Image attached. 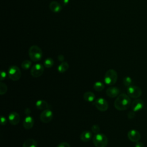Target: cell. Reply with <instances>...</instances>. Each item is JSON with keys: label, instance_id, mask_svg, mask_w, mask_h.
<instances>
[{"label": "cell", "instance_id": "6da1fadb", "mask_svg": "<svg viewBox=\"0 0 147 147\" xmlns=\"http://www.w3.org/2000/svg\"><path fill=\"white\" fill-rule=\"evenodd\" d=\"M131 104L130 96L125 94H119L114 101V107L119 111L127 110L131 106Z\"/></svg>", "mask_w": 147, "mask_h": 147}, {"label": "cell", "instance_id": "7a4b0ae2", "mask_svg": "<svg viewBox=\"0 0 147 147\" xmlns=\"http://www.w3.org/2000/svg\"><path fill=\"white\" fill-rule=\"evenodd\" d=\"M92 141L95 147H106L108 144V138L102 133L95 134L92 137Z\"/></svg>", "mask_w": 147, "mask_h": 147}, {"label": "cell", "instance_id": "3957f363", "mask_svg": "<svg viewBox=\"0 0 147 147\" xmlns=\"http://www.w3.org/2000/svg\"><path fill=\"white\" fill-rule=\"evenodd\" d=\"M118 74L115 70L110 69L107 70L104 76V82L108 86L114 85L117 81Z\"/></svg>", "mask_w": 147, "mask_h": 147}, {"label": "cell", "instance_id": "277c9868", "mask_svg": "<svg viewBox=\"0 0 147 147\" xmlns=\"http://www.w3.org/2000/svg\"><path fill=\"white\" fill-rule=\"evenodd\" d=\"M30 59L34 62L40 61L42 56V52L40 48L37 45H32L29 49Z\"/></svg>", "mask_w": 147, "mask_h": 147}, {"label": "cell", "instance_id": "5b68a950", "mask_svg": "<svg viewBox=\"0 0 147 147\" xmlns=\"http://www.w3.org/2000/svg\"><path fill=\"white\" fill-rule=\"evenodd\" d=\"M8 76L13 81H17L21 77L20 69L16 65H11L8 69Z\"/></svg>", "mask_w": 147, "mask_h": 147}, {"label": "cell", "instance_id": "8992f818", "mask_svg": "<svg viewBox=\"0 0 147 147\" xmlns=\"http://www.w3.org/2000/svg\"><path fill=\"white\" fill-rule=\"evenodd\" d=\"M127 95L132 98H138L142 95L141 89L137 86H130L127 88Z\"/></svg>", "mask_w": 147, "mask_h": 147}, {"label": "cell", "instance_id": "52a82bcc", "mask_svg": "<svg viewBox=\"0 0 147 147\" xmlns=\"http://www.w3.org/2000/svg\"><path fill=\"white\" fill-rule=\"evenodd\" d=\"M44 67L40 63L34 64L30 69V74L34 78H38L41 76L44 72Z\"/></svg>", "mask_w": 147, "mask_h": 147}, {"label": "cell", "instance_id": "ba28073f", "mask_svg": "<svg viewBox=\"0 0 147 147\" xmlns=\"http://www.w3.org/2000/svg\"><path fill=\"white\" fill-rule=\"evenodd\" d=\"M94 105L96 108L100 111H105L109 108V104L107 101L103 98H98L95 100Z\"/></svg>", "mask_w": 147, "mask_h": 147}, {"label": "cell", "instance_id": "9c48e42d", "mask_svg": "<svg viewBox=\"0 0 147 147\" xmlns=\"http://www.w3.org/2000/svg\"><path fill=\"white\" fill-rule=\"evenodd\" d=\"M53 117V112L48 109L42 111L40 115V119L43 123H48L52 121Z\"/></svg>", "mask_w": 147, "mask_h": 147}, {"label": "cell", "instance_id": "30bf717a", "mask_svg": "<svg viewBox=\"0 0 147 147\" xmlns=\"http://www.w3.org/2000/svg\"><path fill=\"white\" fill-rule=\"evenodd\" d=\"M127 137L131 142H137L141 139V134L138 130L132 129L128 131Z\"/></svg>", "mask_w": 147, "mask_h": 147}, {"label": "cell", "instance_id": "8fae6325", "mask_svg": "<svg viewBox=\"0 0 147 147\" xmlns=\"http://www.w3.org/2000/svg\"><path fill=\"white\" fill-rule=\"evenodd\" d=\"M144 106V102L141 99H135L131 104V108L132 111L134 112L138 111L143 109Z\"/></svg>", "mask_w": 147, "mask_h": 147}, {"label": "cell", "instance_id": "7c38bea8", "mask_svg": "<svg viewBox=\"0 0 147 147\" xmlns=\"http://www.w3.org/2000/svg\"><path fill=\"white\" fill-rule=\"evenodd\" d=\"M8 120L11 125H16L20 122V115L16 111H12L8 115Z\"/></svg>", "mask_w": 147, "mask_h": 147}, {"label": "cell", "instance_id": "4fadbf2b", "mask_svg": "<svg viewBox=\"0 0 147 147\" xmlns=\"http://www.w3.org/2000/svg\"><path fill=\"white\" fill-rule=\"evenodd\" d=\"M106 95L110 98H115L119 95L120 91L116 87H110L106 90Z\"/></svg>", "mask_w": 147, "mask_h": 147}, {"label": "cell", "instance_id": "5bb4252c", "mask_svg": "<svg viewBox=\"0 0 147 147\" xmlns=\"http://www.w3.org/2000/svg\"><path fill=\"white\" fill-rule=\"evenodd\" d=\"M34 125V119L33 118L29 115H27L24 121H23V126L26 129H30L33 127Z\"/></svg>", "mask_w": 147, "mask_h": 147}, {"label": "cell", "instance_id": "9a60e30c", "mask_svg": "<svg viewBox=\"0 0 147 147\" xmlns=\"http://www.w3.org/2000/svg\"><path fill=\"white\" fill-rule=\"evenodd\" d=\"M49 9L53 13H59L61 11V5L57 1H52L49 4Z\"/></svg>", "mask_w": 147, "mask_h": 147}, {"label": "cell", "instance_id": "2e32d148", "mask_svg": "<svg viewBox=\"0 0 147 147\" xmlns=\"http://www.w3.org/2000/svg\"><path fill=\"white\" fill-rule=\"evenodd\" d=\"M92 134L90 131L85 130L81 133L80 136V138L83 142H87L91 140V139L92 138Z\"/></svg>", "mask_w": 147, "mask_h": 147}, {"label": "cell", "instance_id": "e0dca14e", "mask_svg": "<svg viewBox=\"0 0 147 147\" xmlns=\"http://www.w3.org/2000/svg\"><path fill=\"white\" fill-rule=\"evenodd\" d=\"M36 107L39 110H45L49 109V105L48 102L44 100H38L36 102Z\"/></svg>", "mask_w": 147, "mask_h": 147}, {"label": "cell", "instance_id": "ac0fdd59", "mask_svg": "<svg viewBox=\"0 0 147 147\" xmlns=\"http://www.w3.org/2000/svg\"><path fill=\"white\" fill-rule=\"evenodd\" d=\"M83 98L88 102H93L95 99V95L92 92L87 91L84 94Z\"/></svg>", "mask_w": 147, "mask_h": 147}, {"label": "cell", "instance_id": "d6986e66", "mask_svg": "<svg viewBox=\"0 0 147 147\" xmlns=\"http://www.w3.org/2000/svg\"><path fill=\"white\" fill-rule=\"evenodd\" d=\"M22 147H37V142L34 139L29 138L24 141Z\"/></svg>", "mask_w": 147, "mask_h": 147}, {"label": "cell", "instance_id": "ffe728a7", "mask_svg": "<svg viewBox=\"0 0 147 147\" xmlns=\"http://www.w3.org/2000/svg\"><path fill=\"white\" fill-rule=\"evenodd\" d=\"M69 68V64L66 61H63L61 64H60L57 67V71L60 73L65 72Z\"/></svg>", "mask_w": 147, "mask_h": 147}, {"label": "cell", "instance_id": "44dd1931", "mask_svg": "<svg viewBox=\"0 0 147 147\" xmlns=\"http://www.w3.org/2000/svg\"><path fill=\"white\" fill-rule=\"evenodd\" d=\"M94 89L96 91H101L105 88L104 84L101 82H96L93 86Z\"/></svg>", "mask_w": 147, "mask_h": 147}, {"label": "cell", "instance_id": "7402d4cb", "mask_svg": "<svg viewBox=\"0 0 147 147\" xmlns=\"http://www.w3.org/2000/svg\"><path fill=\"white\" fill-rule=\"evenodd\" d=\"M53 64H54V61L51 58V57H48L47 59H46L44 62V66L46 67V68H51L53 65Z\"/></svg>", "mask_w": 147, "mask_h": 147}, {"label": "cell", "instance_id": "603a6c76", "mask_svg": "<svg viewBox=\"0 0 147 147\" xmlns=\"http://www.w3.org/2000/svg\"><path fill=\"white\" fill-rule=\"evenodd\" d=\"M31 65H32V62L28 60H24L21 63V67L25 70H27L29 69Z\"/></svg>", "mask_w": 147, "mask_h": 147}, {"label": "cell", "instance_id": "cb8c5ba5", "mask_svg": "<svg viewBox=\"0 0 147 147\" xmlns=\"http://www.w3.org/2000/svg\"><path fill=\"white\" fill-rule=\"evenodd\" d=\"M132 83H133L132 79L129 76H125L123 79V83L126 87H129L130 86H131Z\"/></svg>", "mask_w": 147, "mask_h": 147}, {"label": "cell", "instance_id": "d4e9b609", "mask_svg": "<svg viewBox=\"0 0 147 147\" xmlns=\"http://www.w3.org/2000/svg\"><path fill=\"white\" fill-rule=\"evenodd\" d=\"M7 91V87L6 84L1 82L0 83V94L1 95L5 94Z\"/></svg>", "mask_w": 147, "mask_h": 147}, {"label": "cell", "instance_id": "484cf974", "mask_svg": "<svg viewBox=\"0 0 147 147\" xmlns=\"http://www.w3.org/2000/svg\"><path fill=\"white\" fill-rule=\"evenodd\" d=\"M91 131L92 133L95 134L99 133L100 132V127L98 125H94L91 127Z\"/></svg>", "mask_w": 147, "mask_h": 147}, {"label": "cell", "instance_id": "4316f807", "mask_svg": "<svg viewBox=\"0 0 147 147\" xmlns=\"http://www.w3.org/2000/svg\"><path fill=\"white\" fill-rule=\"evenodd\" d=\"M136 112L131 111H129L127 114V117L129 119H133L136 116Z\"/></svg>", "mask_w": 147, "mask_h": 147}, {"label": "cell", "instance_id": "83f0119b", "mask_svg": "<svg viewBox=\"0 0 147 147\" xmlns=\"http://www.w3.org/2000/svg\"><path fill=\"white\" fill-rule=\"evenodd\" d=\"M57 147H71L69 144L66 142H62L61 143H60Z\"/></svg>", "mask_w": 147, "mask_h": 147}, {"label": "cell", "instance_id": "f1b7e54d", "mask_svg": "<svg viewBox=\"0 0 147 147\" xmlns=\"http://www.w3.org/2000/svg\"><path fill=\"white\" fill-rule=\"evenodd\" d=\"M6 73L4 71L2 70L1 71V76H0L1 80L2 81L3 80H4L6 78Z\"/></svg>", "mask_w": 147, "mask_h": 147}, {"label": "cell", "instance_id": "f546056e", "mask_svg": "<svg viewBox=\"0 0 147 147\" xmlns=\"http://www.w3.org/2000/svg\"><path fill=\"white\" fill-rule=\"evenodd\" d=\"M6 123H7L6 118L5 117H3V115H2L1 117V124L2 125H5L6 124Z\"/></svg>", "mask_w": 147, "mask_h": 147}, {"label": "cell", "instance_id": "4dcf8cb0", "mask_svg": "<svg viewBox=\"0 0 147 147\" xmlns=\"http://www.w3.org/2000/svg\"><path fill=\"white\" fill-rule=\"evenodd\" d=\"M134 147H145V146H144V144L142 142L138 141V142H136Z\"/></svg>", "mask_w": 147, "mask_h": 147}, {"label": "cell", "instance_id": "1f68e13d", "mask_svg": "<svg viewBox=\"0 0 147 147\" xmlns=\"http://www.w3.org/2000/svg\"><path fill=\"white\" fill-rule=\"evenodd\" d=\"M24 112H25V114L26 115H29L30 114V113H31V111H30V109L29 108L27 107V108H26V109H25V110H24Z\"/></svg>", "mask_w": 147, "mask_h": 147}, {"label": "cell", "instance_id": "d6a6232c", "mask_svg": "<svg viewBox=\"0 0 147 147\" xmlns=\"http://www.w3.org/2000/svg\"><path fill=\"white\" fill-rule=\"evenodd\" d=\"M58 60H59V61H63V60H64V57L63 56V55H59V56H58Z\"/></svg>", "mask_w": 147, "mask_h": 147}, {"label": "cell", "instance_id": "836d02e7", "mask_svg": "<svg viewBox=\"0 0 147 147\" xmlns=\"http://www.w3.org/2000/svg\"><path fill=\"white\" fill-rule=\"evenodd\" d=\"M61 2L64 6H66L67 5H68L69 0H61Z\"/></svg>", "mask_w": 147, "mask_h": 147}]
</instances>
